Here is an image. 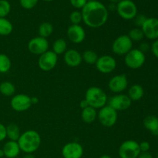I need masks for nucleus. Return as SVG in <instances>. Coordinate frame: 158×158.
Instances as JSON below:
<instances>
[{"label":"nucleus","mask_w":158,"mask_h":158,"mask_svg":"<svg viewBox=\"0 0 158 158\" xmlns=\"http://www.w3.org/2000/svg\"><path fill=\"white\" fill-rule=\"evenodd\" d=\"M69 20L72 25H80L81 22H83V16L80 11H73L69 15Z\"/></svg>","instance_id":"32"},{"label":"nucleus","mask_w":158,"mask_h":158,"mask_svg":"<svg viewBox=\"0 0 158 158\" xmlns=\"http://www.w3.org/2000/svg\"><path fill=\"white\" fill-rule=\"evenodd\" d=\"M39 36L47 39L53 32V26L49 22H44L40 25L38 29Z\"/></svg>","instance_id":"24"},{"label":"nucleus","mask_w":158,"mask_h":158,"mask_svg":"<svg viewBox=\"0 0 158 158\" xmlns=\"http://www.w3.org/2000/svg\"><path fill=\"white\" fill-rule=\"evenodd\" d=\"M39 0H19L20 6L25 9H32L38 3Z\"/></svg>","instance_id":"33"},{"label":"nucleus","mask_w":158,"mask_h":158,"mask_svg":"<svg viewBox=\"0 0 158 158\" xmlns=\"http://www.w3.org/2000/svg\"><path fill=\"white\" fill-rule=\"evenodd\" d=\"M15 92V85L9 81H5L0 83V93L6 97H11Z\"/></svg>","instance_id":"27"},{"label":"nucleus","mask_w":158,"mask_h":158,"mask_svg":"<svg viewBox=\"0 0 158 158\" xmlns=\"http://www.w3.org/2000/svg\"><path fill=\"white\" fill-rule=\"evenodd\" d=\"M58 62V56L52 50H48L40 56L38 66L41 70L48 72L56 67Z\"/></svg>","instance_id":"9"},{"label":"nucleus","mask_w":158,"mask_h":158,"mask_svg":"<svg viewBox=\"0 0 158 158\" xmlns=\"http://www.w3.org/2000/svg\"><path fill=\"white\" fill-rule=\"evenodd\" d=\"M2 151L5 157L7 158H16L21 152L18 142L12 140H9L5 143Z\"/></svg>","instance_id":"19"},{"label":"nucleus","mask_w":158,"mask_h":158,"mask_svg":"<svg viewBox=\"0 0 158 158\" xmlns=\"http://www.w3.org/2000/svg\"><path fill=\"white\" fill-rule=\"evenodd\" d=\"M144 37L151 40H158V19L154 17L147 18L141 26Z\"/></svg>","instance_id":"16"},{"label":"nucleus","mask_w":158,"mask_h":158,"mask_svg":"<svg viewBox=\"0 0 158 158\" xmlns=\"http://www.w3.org/2000/svg\"><path fill=\"white\" fill-rule=\"evenodd\" d=\"M6 138V127L0 123V142L3 141Z\"/></svg>","instance_id":"38"},{"label":"nucleus","mask_w":158,"mask_h":158,"mask_svg":"<svg viewBox=\"0 0 158 158\" xmlns=\"http://www.w3.org/2000/svg\"><path fill=\"white\" fill-rule=\"evenodd\" d=\"M67 50V43L64 39H57L52 44V51L57 56L64 54Z\"/></svg>","instance_id":"26"},{"label":"nucleus","mask_w":158,"mask_h":158,"mask_svg":"<svg viewBox=\"0 0 158 158\" xmlns=\"http://www.w3.org/2000/svg\"><path fill=\"white\" fill-rule=\"evenodd\" d=\"M81 13L83 23L93 29L102 27L109 16L107 8L99 1H88L82 9Z\"/></svg>","instance_id":"1"},{"label":"nucleus","mask_w":158,"mask_h":158,"mask_svg":"<svg viewBox=\"0 0 158 158\" xmlns=\"http://www.w3.org/2000/svg\"><path fill=\"white\" fill-rule=\"evenodd\" d=\"M12 66L10 58L4 53H0V73H6Z\"/></svg>","instance_id":"28"},{"label":"nucleus","mask_w":158,"mask_h":158,"mask_svg":"<svg viewBox=\"0 0 158 158\" xmlns=\"http://www.w3.org/2000/svg\"><path fill=\"white\" fill-rule=\"evenodd\" d=\"M140 153L139 143L134 140H127L120 144L118 150L120 158H137Z\"/></svg>","instance_id":"7"},{"label":"nucleus","mask_w":158,"mask_h":158,"mask_svg":"<svg viewBox=\"0 0 158 158\" xmlns=\"http://www.w3.org/2000/svg\"><path fill=\"white\" fill-rule=\"evenodd\" d=\"M69 2H70V4L72 5L73 7L77 9H82L84 7L85 5L87 3L88 0H69Z\"/></svg>","instance_id":"34"},{"label":"nucleus","mask_w":158,"mask_h":158,"mask_svg":"<svg viewBox=\"0 0 158 158\" xmlns=\"http://www.w3.org/2000/svg\"><path fill=\"white\" fill-rule=\"evenodd\" d=\"M117 11L120 17L125 20L134 19L137 15V7L132 0H121L117 4Z\"/></svg>","instance_id":"6"},{"label":"nucleus","mask_w":158,"mask_h":158,"mask_svg":"<svg viewBox=\"0 0 158 158\" xmlns=\"http://www.w3.org/2000/svg\"><path fill=\"white\" fill-rule=\"evenodd\" d=\"M83 151V146L80 143L69 142L62 148V156L63 158H82Z\"/></svg>","instance_id":"15"},{"label":"nucleus","mask_w":158,"mask_h":158,"mask_svg":"<svg viewBox=\"0 0 158 158\" xmlns=\"http://www.w3.org/2000/svg\"><path fill=\"white\" fill-rule=\"evenodd\" d=\"M16 158H17V157H16Z\"/></svg>","instance_id":"51"},{"label":"nucleus","mask_w":158,"mask_h":158,"mask_svg":"<svg viewBox=\"0 0 158 158\" xmlns=\"http://www.w3.org/2000/svg\"><path fill=\"white\" fill-rule=\"evenodd\" d=\"M139 49H140L141 52H143V53H145L146 52L149 51L151 49V46L148 44L146 42H143V43H141L140 44V46H139Z\"/></svg>","instance_id":"39"},{"label":"nucleus","mask_w":158,"mask_h":158,"mask_svg":"<svg viewBox=\"0 0 158 158\" xmlns=\"http://www.w3.org/2000/svg\"><path fill=\"white\" fill-rule=\"evenodd\" d=\"M43 1H44V2H52V1H53V0H43Z\"/></svg>","instance_id":"47"},{"label":"nucleus","mask_w":158,"mask_h":158,"mask_svg":"<svg viewBox=\"0 0 158 158\" xmlns=\"http://www.w3.org/2000/svg\"><path fill=\"white\" fill-rule=\"evenodd\" d=\"M80 108H81L82 110H83V109H85V108L88 107V106H89V104H88L87 101H86L85 99H83V100H81V101H80Z\"/></svg>","instance_id":"41"},{"label":"nucleus","mask_w":158,"mask_h":158,"mask_svg":"<svg viewBox=\"0 0 158 158\" xmlns=\"http://www.w3.org/2000/svg\"><path fill=\"white\" fill-rule=\"evenodd\" d=\"M128 36L132 40V42H140L144 38V35L142 31L141 28L136 27L134 29H131L130 32H128Z\"/></svg>","instance_id":"30"},{"label":"nucleus","mask_w":158,"mask_h":158,"mask_svg":"<svg viewBox=\"0 0 158 158\" xmlns=\"http://www.w3.org/2000/svg\"><path fill=\"white\" fill-rule=\"evenodd\" d=\"M63 60L68 66L70 67H77L83 62L82 54L76 49H67L63 54Z\"/></svg>","instance_id":"18"},{"label":"nucleus","mask_w":158,"mask_h":158,"mask_svg":"<svg viewBox=\"0 0 158 158\" xmlns=\"http://www.w3.org/2000/svg\"><path fill=\"white\" fill-rule=\"evenodd\" d=\"M137 158H153V156L149 151L148 152H140Z\"/></svg>","instance_id":"40"},{"label":"nucleus","mask_w":158,"mask_h":158,"mask_svg":"<svg viewBox=\"0 0 158 158\" xmlns=\"http://www.w3.org/2000/svg\"><path fill=\"white\" fill-rule=\"evenodd\" d=\"M27 48L32 54L40 56L49 50V42L47 39L43 37H34L29 41Z\"/></svg>","instance_id":"12"},{"label":"nucleus","mask_w":158,"mask_h":158,"mask_svg":"<svg viewBox=\"0 0 158 158\" xmlns=\"http://www.w3.org/2000/svg\"><path fill=\"white\" fill-rule=\"evenodd\" d=\"M140 152H148L151 149V144L148 141H142L139 143Z\"/></svg>","instance_id":"36"},{"label":"nucleus","mask_w":158,"mask_h":158,"mask_svg":"<svg viewBox=\"0 0 158 158\" xmlns=\"http://www.w3.org/2000/svg\"><path fill=\"white\" fill-rule=\"evenodd\" d=\"M132 101L127 94H119L113 96L108 100V105L115 110L116 111H124L129 109Z\"/></svg>","instance_id":"13"},{"label":"nucleus","mask_w":158,"mask_h":158,"mask_svg":"<svg viewBox=\"0 0 158 158\" xmlns=\"http://www.w3.org/2000/svg\"><path fill=\"white\" fill-rule=\"evenodd\" d=\"M17 142L21 151L25 154H33L40 148L42 138L37 131L29 130L21 134Z\"/></svg>","instance_id":"2"},{"label":"nucleus","mask_w":158,"mask_h":158,"mask_svg":"<svg viewBox=\"0 0 158 158\" xmlns=\"http://www.w3.org/2000/svg\"><path fill=\"white\" fill-rule=\"evenodd\" d=\"M13 26L12 23L6 18H0V35L6 36L12 33Z\"/></svg>","instance_id":"25"},{"label":"nucleus","mask_w":158,"mask_h":158,"mask_svg":"<svg viewBox=\"0 0 158 158\" xmlns=\"http://www.w3.org/2000/svg\"><path fill=\"white\" fill-rule=\"evenodd\" d=\"M146 61L145 53L139 49H132L124 56V63L129 69H137L143 66Z\"/></svg>","instance_id":"4"},{"label":"nucleus","mask_w":158,"mask_h":158,"mask_svg":"<svg viewBox=\"0 0 158 158\" xmlns=\"http://www.w3.org/2000/svg\"><path fill=\"white\" fill-rule=\"evenodd\" d=\"M11 12V5L7 0H0V18H6Z\"/></svg>","instance_id":"31"},{"label":"nucleus","mask_w":158,"mask_h":158,"mask_svg":"<svg viewBox=\"0 0 158 158\" xmlns=\"http://www.w3.org/2000/svg\"><path fill=\"white\" fill-rule=\"evenodd\" d=\"M157 158H158V156H157Z\"/></svg>","instance_id":"50"},{"label":"nucleus","mask_w":158,"mask_h":158,"mask_svg":"<svg viewBox=\"0 0 158 158\" xmlns=\"http://www.w3.org/2000/svg\"><path fill=\"white\" fill-rule=\"evenodd\" d=\"M23 158H35L32 154H26Z\"/></svg>","instance_id":"43"},{"label":"nucleus","mask_w":158,"mask_h":158,"mask_svg":"<svg viewBox=\"0 0 158 158\" xmlns=\"http://www.w3.org/2000/svg\"><path fill=\"white\" fill-rule=\"evenodd\" d=\"M100 158H112V157H111L110 156L106 155V154H104V155H102L101 157H100Z\"/></svg>","instance_id":"46"},{"label":"nucleus","mask_w":158,"mask_h":158,"mask_svg":"<svg viewBox=\"0 0 158 158\" xmlns=\"http://www.w3.org/2000/svg\"><path fill=\"white\" fill-rule=\"evenodd\" d=\"M88 1H98V0H88Z\"/></svg>","instance_id":"48"},{"label":"nucleus","mask_w":158,"mask_h":158,"mask_svg":"<svg viewBox=\"0 0 158 158\" xmlns=\"http://www.w3.org/2000/svg\"><path fill=\"white\" fill-rule=\"evenodd\" d=\"M95 65L99 72L103 74H108L115 70L117 63L114 57L110 55H103L99 57Z\"/></svg>","instance_id":"11"},{"label":"nucleus","mask_w":158,"mask_h":158,"mask_svg":"<svg viewBox=\"0 0 158 158\" xmlns=\"http://www.w3.org/2000/svg\"><path fill=\"white\" fill-rule=\"evenodd\" d=\"M81 118L82 120L87 124L94 123L97 118V110L91 106H88V107L82 110Z\"/></svg>","instance_id":"22"},{"label":"nucleus","mask_w":158,"mask_h":158,"mask_svg":"<svg viewBox=\"0 0 158 158\" xmlns=\"http://www.w3.org/2000/svg\"><path fill=\"white\" fill-rule=\"evenodd\" d=\"M108 87L114 94H122L128 87V79L126 74H118L113 77L108 83Z\"/></svg>","instance_id":"14"},{"label":"nucleus","mask_w":158,"mask_h":158,"mask_svg":"<svg viewBox=\"0 0 158 158\" xmlns=\"http://www.w3.org/2000/svg\"><path fill=\"white\" fill-rule=\"evenodd\" d=\"M66 35L69 41L75 44L83 43L86 38V32L80 25H71L66 31Z\"/></svg>","instance_id":"17"},{"label":"nucleus","mask_w":158,"mask_h":158,"mask_svg":"<svg viewBox=\"0 0 158 158\" xmlns=\"http://www.w3.org/2000/svg\"><path fill=\"white\" fill-rule=\"evenodd\" d=\"M143 127L151 134L157 135L158 133V117L154 115L148 116L143 120Z\"/></svg>","instance_id":"20"},{"label":"nucleus","mask_w":158,"mask_h":158,"mask_svg":"<svg viewBox=\"0 0 158 158\" xmlns=\"http://www.w3.org/2000/svg\"><path fill=\"white\" fill-rule=\"evenodd\" d=\"M31 99H32V104H36L39 103V99L37 97H31Z\"/></svg>","instance_id":"42"},{"label":"nucleus","mask_w":158,"mask_h":158,"mask_svg":"<svg viewBox=\"0 0 158 158\" xmlns=\"http://www.w3.org/2000/svg\"><path fill=\"white\" fill-rule=\"evenodd\" d=\"M21 133H20L19 127L18 125L15 123H10L6 126V137L9 139V140L17 141L19 138Z\"/></svg>","instance_id":"23"},{"label":"nucleus","mask_w":158,"mask_h":158,"mask_svg":"<svg viewBox=\"0 0 158 158\" xmlns=\"http://www.w3.org/2000/svg\"><path fill=\"white\" fill-rule=\"evenodd\" d=\"M144 95V89L140 84H134L128 89L127 96L131 101H138L141 100Z\"/></svg>","instance_id":"21"},{"label":"nucleus","mask_w":158,"mask_h":158,"mask_svg":"<svg viewBox=\"0 0 158 158\" xmlns=\"http://www.w3.org/2000/svg\"><path fill=\"white\" fill-rule=\"evenodd\" d=\"M133 49V42L127 35H120L112 43V51L117 56H125Z\"/></svg>","instance_id":"8"},{"label":"nucleus","mask_w":158,"mask_h":158,"mask_svg":"<svg viewBox=\"0 0 158 158\" xmlns=\"http://www.w3.org/2000/svg\"><path fill=\"white\" fill-rule=\"evenodd\" d=\"M147 17L143 15H137L135 18L134 19V24L136 25V26L138 28H141V26H143V24L144 23V22L146 21Z\"/></svg>","instance_id":"35"},{"label":"nucleus","mask_w":158,"mask_h":158,"mask_svg":"<svg viewBox=\"0 0 158 158\" xmlns=\"http://www.w3.org/2000/svg\"><path fill=\"white\" fill-rule=\"evenodd\" d=\"M5 157L4 152H3L2 149H0V158H2V157Z\"/></svg>","instance_id":"45"},{"label":"nucleus","mask_w":158,"mask_h":158,"mask_svg":"<svg viewBox=\"0 0 158 158\" xmlns=\"http://www.w3.org/2000/svg\"><path fill=\"white\" fill-rule=\"evenodd\" d=\"M97 118L103 127H111L117 123L118 114L117 111L113 109L109 105H106L103 107L100 108L99 112L97 113Z\"/></svg>","instance_id":"5"},{"label":"nucleus","mask_w":158,"mask_h":158,"mask_svg":"<svg viewBox=\"0 0 158 158\" xmlns=\"http://www.w3.org/2000/svg\"><path fill=\"white\" fill-rule=\"evenodd\" d=\"M99 56L97 53L94 51L91 50V49H88V50L84 51L82 54V59L83 61L89 65L96 64L97 60H98Z\"/></svg>","instance_id":"29"},{"label":"nucleus","mask_w":158,"mask_h":158,"mask_svg":"<svg viewBox=\"0 0 158 158\" xmlns=\"http://www.w3.org/2000/svg\"><path fill=\"white\" fill-rule=\"evenodd\" d=\"M157 136H158V133H157Z\"/></svg>","instance_id":"49"},{"label":"nucleus","mask_w":158,"mask_h":158,"mask_svg":"<svg viewBox=\"0 0 158 158\" xmlns=\"http://www.w3.org/2000/svg\"><path fill=\"white\" fill-rule=\"evenodd\" d=\"M84 99L87 101L89 106L95 108L96 110L103 107L108 103L106 94L101 88L97 86H91L88 88L85 94Z\"/></svg>","instance_id":"3"},{"label":"nucleus","mask_w":158,"mask_h":158,"mask_svg":"<svg viewBox=\"0 0 158 158\" xmlns=\"http://www.w3.org/2000/svg\"><path fill=\"white\" fill-rule=\"evenodd\" d=\"M10 105L12 110L16 112H24L32 106V99L26 94H17L11 99Z\"/></svg>","instance_id":"10"},{"label":"nucleus","mask_w":158,"mask_h":158,"mask_svg":"<svg viewBox=\"0 0 158 158\" xmlns=\"http://www.w3.org/2000/svg\"><path fill=\"white\" fill-rule=\"evenodd\" d=\"M110 2H111L113 3V4H117V3L120 2L121 0H109Z\"/></svg>","instance_id":"44"},{"label":"nucleus","mask_w":158,"mask_h":158,"mask_svg":"<svg viewBox=\"0 0 158 158\" xmlns=\"http://www.w3.org/2000/svg\"><path fill=\"white\" fill-rule=\"evenodd\" d=\"M151 50L153 55L158 59V40H154L151 46Z\"/></svg>","instance_id":"37"}]
</instances>
